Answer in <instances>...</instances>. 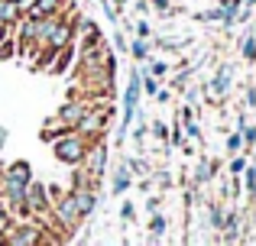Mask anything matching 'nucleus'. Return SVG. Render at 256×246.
<instances>
[{
  "label": "nucleus",
  "mask_w": 256,
  "mask_h": 246,
  "mask_svg": "<svg viewBox=\"0 0 256 246\" xmlns=\"http://www.w3.org/2000/svg\"><path fill=\"white\" fill-rule=\"evenodd\" d=\"M136 36L140 39H150V23H136Z\"/></svg>",
  "instance_id": "nucleus-27"
},
{
  "label": "nucleus",
  "mask_w": 256,
  "mask_h": 246,
  "mask_svg": "<svg viewBox=\"0 0 256 246\" xmlns=\"http://www.w3.org/2000/svg\"><path fill=\"white\" fill-rule=\"evenodd\" d=\"M4 143H6V130L0 126V149H4Z\"/></svg>",
  "instance_id": "nucleus-33"
},
{
  "label": "nucleus",
  "mask_w": 256,
  "mask_h": 246,
  "mask_svg": "<svg viewBox=\"0 0 256 246\" xmlns=\"http://www.w3.org/2000/svg\"><path fill=\"white\" fill-rule=\"evenodd\" d=\"M72 130H75V126H68L65 120H58V117H52L49 123H42V130H39V139H42V143H56V139L68 136Z\"/></svg>",
  "instance_id": "nucleus-7"
},
{
  "label": "nucleus",
  "mask_w": 256,
  "mask_h": 246,
  "mask_svg": "<svg viewBox=\"0 0 256 246\" xmlns=\"http://www.w3.org/2000/svg\"><path fill=\"white\" fill-rule=\"evenodd\" d=\"M246 104H250V107H256V88L246 91Z\"/></svg>",
  "instance_id": "nucleus-31"
},
{
  "label": "nucleus",
  "mask_w": 256,
  "mask_h": 246,
  "mask_svg": "<svg viewBox=\"0 0 256 246\" xmlns=\"http://www.w3.org/2000/svg\"><path fill=\"white\" fill-rule=\"evenodd\" d=\"M240 55H244L246 62H256V36L253 32H246V36L240 39Z\"/></svg>",
  "instance_id": "nucleus-13"
},
{
  "label": "nucleus",
  "mask_w": 256,
  "mask_h": 246,
  "mask_svg": "<svg viewBox=\"0 0 256 246\" xmlns=\"http://www.w3.org/2000/svg\"><path fill=\"white\" fill-rule=\"evenodd\" d=\"M146 230H150L152 240H159V237L166 234V217H162V214H152V217H150V224H146Z\"/></svg>",
  "instance_id": "nucleus-15"
},
{
  "label": "nucleus",
  "mask_w": 256,
  "mask_h": 246,
  "mask_svg": "<svg viewBox=\"0 0 256 246\" xmlns=\"http://www.w3.org/2000/svg\"><path fill=\"white\" fill-rule=\"evenodd\" d=\"M88 149H91V139L84 136V133H78V130H72L68 136H62V139H56L52 143V152H56V159L62 165H84V156H88Z\"/></svg>",
  "instance_id": "nucleus-1"
},
{
  "label": "nucleus",
  "mask_w": 256,
  "mask_h": 246,
  "mask_svg": "<svg viewBox=\"0 0 256 246\" xmlns=\"http://www.w3.org/2000/svg\"><path fill=\"white\" fill-rule=\"evenodd\" d=\"M16 52H20V42H16V36H6L4 42H0V58H4V62L16 58Z\"/></svg>",
  "instance_id": "nucleus-14"
},
{
  "label": "nucleus",
  "mask_w": 256,
  "mask_h": 246,
  "mask_svg": "<svg viewBox=\"0 0 256 246\" xmlns=\"http://www.w3.org/2000/svg\"><path fill=\"white\" fill-rule=\"evenodd\" d=\"M26 208H30V214H36V217H46L52 211L49 188H46L42 182H36V178L26 185Z\"/></svg>",
  "instance_id": "nucleus-4"
},
{
  "label": "nucleus",
  "mask_w": 256,
  "mask_h": 246,
  "mask_svg": "<svg viewBox=\"0 0 256 246\" xmlns=\"http://www.w3.org/2000/svg\"><path fill=\"white\" fill-rule=\"evenodd\" d=\"M152 136H156V139H169V130H166V123H152Z\"/></svg>",
  "instance_id": "nucleus-24"
},
{
  "label": "nucleus",
  "mask_w": 256,
  "mask_h": 246,
  "mask_svg": "<svg viewBox=\"0 0 256 246\" xmlns=\"http://www.w3.org/2000/svg\"><path fill=\"white\" fill-rule=\"evenodd\" d=\"M130 52H133L136 62H146V58H150V45H146V39H136V42L130 45Z\"/></svg>",
  "instance_id": "nucleus-16"
},
{
  "label": "nucleus",
  "mask_w": 256,
  "mask_h": 246,
  "mask_svg": "<svg viewBox=\"0 0 256 246\" xmlns=\"http://www.w3.org/2000/svg\"><path fill=\"white\" fill-rule=\"evenodd\" d=\"M211 175H214V162H211V159H201V162L194 165V182L208 185V182H211Z\"/></svg>",
  "instance_id": "nucleus-12"
},
{
  "label": "nucleus",
  "mask_w": 256,
  "mask_h": 246,
  "mask_svg": "<svg viewBox=\"0 0 256 246\" xmlns=\"http://www.w3.org/2000/svg\"><path fill=\"white\" fill-rule=\"evenodd\" d=\"M152 6H156V10H162V13H169V10H172L169 0H152Z\"/></svg>",
  "instance_id": "nucleus-28"
},
{
  "label": "nucleus",
  "mask_w": 256,
  "mask_h": 246,
  "mask_svg": "<svg viewBox=\"0 0 256 246\" xmlns=\"http://www.w3.org/2000/svg\"><path fill=\"white\" fill-rule=\"evenodd\" d=\"M84 110H88V101H78V97H68V101L58 107V120H65L68 126H78V120L84 117Z\"/></svg>",
  "instance_id": "nucleus-5"
},
{
  "label": "nucleus",
  "mask_w": 256,
  "mask_h": 246,
  "mask_svg": "<svg viewBox=\"0 0 256 246\" xmlns=\"http://www.w3.org/2000/svg\"><path fill=\"white\" fill-rule=\"evenodd\" d=\"M240 136H244V143L253 149V146H256V126H250L246 120H240Z\"/></svg>",
  "instance_id": "nucleus-17"
},
{
  "label": "nucleus",
  "mask_w": 256,
  "mask_h": 246,
  "mask_svg": "<svg viewBox=\"0 0 256 246\" xmlns=\"http://www.w3.org/2000/svg\"><path fill=\"white\" fill-rule=\"evenodd\" d=\"M126 3H130V0H114V6H117V10H124Z\"/></svg>",
  "instance_id": "nucleus-32"
},
{
  "label": "nucleus",
  "mask_w": 256,
  "mask_h": 246,
  "mask_svg": "<svg viewBox=\"0 0 256 246\" xmlns=\"http://www.w3.org/2000/svg\"><path fill=\"white\" fill-rule=\"evenodd\" d=\"M120 217H124V221H133V217H136V211H133V204H124V208H120Z\"/></svg>",
  "instance_id": "nucleus-26"
},
{
  "label": "nucleus",
  "mask_w": 256,
  "mask_h": 246,
  "mask_svg": "<svg viewBox=\"0 0 256 246\" xmlns=\"http://www.w3.org/2000/svg\"><path fill=\"white\" fill-rule=\"evenodd\" d=\"M240 149H244V136H240V130H237V133H230V136H227V152H230V156H237Z\"/></svg>",
  "instance_id": "nucleus-18"
},
{
  "label": "nucleus",
  "mask_w": 256,
  "mask_h": 246,
  "mask_svg": "<svg viewBox=\"0 0 256 246\" xmlns=\"http://www.w3.org/2000/svg\"><path fill=\"white\" fill-rule=\"evenodd\" d=\"M140 91H143V71L133 68V71H130V81H126V91H124V117H120V126H117V139H120V143L126 139L130 123H133V117H136Z\"/></svg>",
  "instance_id": "nucleus-2"
},
{
  "label": "nucleus",
  "mask_w": 256,
  "mask_h": 246,
  "mask_svg": "<svg viewBox=\"0 0 256 246\" xmlns=\"http://www.w3.org/2000/svg\"><path fill=\"white\" fill-rule=\"evenodd\" d=\"M42 240H46V230L39 224H10L0 234V243H10V246H39Z\"/></svg>",
  "instance_id": "nucleus-3"
},
{
  "label": "nucleus",
  "mask_w": 256,
  "mask_h": 246,
  "mask_svg": "<svg viewBox=\"0 0 256 246\" xmlns=\"http://www.w3.org/2000/svg\"><path fill=\"white\" fill-rule=\"evenodd\" d=\"M10 32H13V26H6V23H0V42H4V39H6V36H10Z\"/></svg>",
  "instance_id": "nucleus-30"
},
{
  "label": "nucleus",
  "mask_w": 256,
  "mask_h": 246,
  "mask_svg": "<svg viewBox=\"0 0 256 246\" xmlns=\"http://www.w3.org/2000/svg\"><path fill=\"white\" fill-rule=\"evenodd\" d=\"M20 19H23V6H20V0H0V23L16 26Z\"/></svg>",
  "instance_id": "nucleus-9"
},
{
  "label": "nucleus",
  "mask_w": 256,
  "mask_h": 246,
  "mask_svg": "<svg viewBox=\"0 0 256 246\" xmlns=\"http://www.w3.org/2000/svg\"><path fill=\"white\" fill-rule=\"evenodd\" d=\"M230 75H234L230 65H220V68L214 71V78L208 81V91H211L214 97H224L227 91H230Z\"/></svg>",
  "instance_id": "nucleus-8"
},
{
  "label": "nucleus",
  "mask_w": 256,
  "mask_h": 246,
  "mask_svg": "<svg viewBox=\"0 0 256 246\" xmlns=\"http://www.w3.org/2000/svg\"><path fill=\"white\" fill-rule=\"evenodd\" d=\"M126 188H133V175H130V165H120V169H117V175H114V185H110V191H114V195H124V191Z\"/></svg>",
  "instance_id": "nucleus-11"
},
{
  "label": "nucleus",
  "mask_w": 256,
  "mask_h": 246,
  "mask_svg": "<svg viewBox=\"0 0 256 246\" xmlns=\"http://www.w3.org/2000/svg\"><path fill=\"white\" fill-rule=\"evenodd\" d=\"M246 156H250V159H253V162H256V149H250V152H246Z\"/></svg>",
  "instance_id": "nucleus-34"
},
{
  "label": "nucleus",
  "mask_w": 256,
  "mask_h": 246,
  "mask_svg": "<svg viewBox=\"0 0 256 246\" xmlns=\"http://www.w3.org/2000/svg\"><path fill=\"white\" fill-rule=\"evenodd\" d=\"M143 91H146L150 97H156V94H159V78H156V75H146V78H143Z\"/></svg>",
  "instance_id": "nucleus-19"
},
{
  "label": "nucleus",
  "mask_w": 256,
  "mask_h": 246,
  "mask_svg": "<svg viewBox=\"0 0 256 246\" xmlns=\"http://www.w3.org/2000/svg\"><path fill=\"white\" fill-rule=\"evenodd\" d=\"M133 139H136V143H143V139H146V126H136V130H133Z\"/></svg>",
  "instance_id": "nucleus-29"
},
{
  "label": "nucleus",
  "mask_w": 256,
  "mask_h": 246,
  "mask_svg": "<svg viewBox=\"0 0 256 246\" xmlns=\"http://www.w3.org/2000/svg\"><path fill=\"white\" fill-rule=\"evenodd\" d=\"M166 71H169V65H166V62H156V58H150V75L166 78Z\"/></svg>",
  "instance_id": "nucleus-21"
},
{
  "label": "nucleus",
  "mask_w": 256,
  "mask_h": 246,
  "mask_svg": "<svg viewBox=\"0 0 256 246\" xmlns=\"http://www.w3.org/2000/svg\"><path fill=\"white\" fill-rule=\"evenodd\" d=\"M58 10H65V0H36L26 13H30V16H52V13H58Z\"/></svg>",
  "instance_id": "nucleus-10"
},
{
  "label": "nucleus",
  "mask_w": 256,
  "mask_h": 246,
  "mask_svg": "<svg viewBox=\"0 0 256 246\" xmlns=\"http://www.w3.org/2000/svg\"><path fill=\"white\" fill-rule=\"evenodd\" d=\"M185 133H188V136H192V139H198V136H201V126L194 123L192 117H188V123H185Z\"/></svg>",
  "instance_id": "nucleus-23"
},
{
  "label": "nucleus",
  "mask_w": 256,
  "mask_h": 246,
  "mask_svg": "<svg viewBox=\"0 0 256 246\" xmlns=\"http://www.w3.org/2000/svg\"><path fill=\"white\" fill-rule=\"evenodd\" d=\"M78 58V45L75 42H68V45H62L58 49V55H56V62H52V68H49V75H65V71L72 68V62Z\"/></svg>",
  "instance_id": "nucleus-6"
},
{
  "label": "nucleus",
  "mask_w": 256,
  "mask_h": 246,
  "mask_svg": "<svg viewBox=\"0 0 256 246\" xmlns=\"http://www.w3.org/2000/svg\"><path fill=\"white\" fill-rule=\"evenodd\" d=\"M244 169H246V159H244V156H234V162H230V175H244Z\"/></svg>",
  "instance_id": "nucleus-22"
},
{
  "label": "nucleus",
  "mask_w": 256,
  "mask_h": 246,
  "mask_svg": "<svg viewBox=\"0 0 256 246\" xmlns=\"http://www.w3.org/2000/svg\"><path fill=\"white\" fill-rule=\"evenodd\" d=\"M211 224H214V230L224 227V208L220 204H211Z\"/></svg>",
  "instance_id": "nucleus-20"
},
{
  "label": "nucleus",
  "mask_w": 256,
  "mask_h": 246,
  "mask_svg": "<svg viewBox=\"0 0 256 246\" xmlns=\"http://www.w3.org/2000/svg\"><path fill=\"white\" fill-rule=\"evenodd\" d=\"M10 224H13V221H10V214H6V208L0 204V234H4V230L10 227Z\"/></svg>",
  "instance_id": "nucleus-25"
}]
</instances>
